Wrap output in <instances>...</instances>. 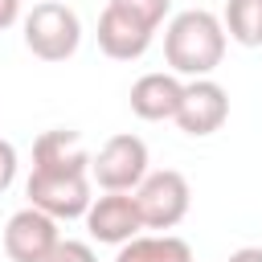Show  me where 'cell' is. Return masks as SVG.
Returning <instances> with one entry per match:
<instances>
[{
	"instance_id": "52a82bcc",
	"label": "cell",
	"mask_w": 262,
	"mask_h": 262,
	"mask_svg": "<svg viewBox=\"0 0 262 262\" xmlns=\"http://www.w3.org/2000/svg\"><path fill=\"white\" fill-rule=\"evenodd\" d=\"M57 242H61L57 221H53L49 213L33 209V205L16 209V213L8 217V225H4V254H8L12 262H45Z\"/></svg>"
},
{
	"instance_id": "3957f363",
	"label": "cell",
	"mask_w": 262,
	"mask_h": 262,
	"mask_svg": "<svg viewBox=\"0 0 262 262\" xmlns=\"http://www.w3.org/2000/svg\"><path fill=\"white\" fill-rule=\"evenodd\" d=\"M135 205H139V217H143V229H176L184 217H188V205H192V188H188V176L176 172V168H160V172H147L143 184L131 192Z\"/></svg>"
},
{
	"instance_id": "7a4b0ae2",
	"label": "cell",
	"mask_w": 262,
	"mask_h": 262,
	"mask_svg": "<svg viewBox=\"0 0 262 262\" xmlns=\"http://www.w3.org/2000/svg\"><path fill=\"white\" fill-rule=\"evenodd\" d=\"M20 29H25L29 53L41 57V61H66V57H74L78 45H82V20H78V12H74L70 4H61V0H41V4H33V12L20 20Z\"/></svg>"
},
{
	"instance_id": "8fae6325",
	"label": "cell",
	"mask_w": 262,
	"mask_h": 262,
	"mask_svg": "<svg viewBox=\"0 0 262 262\" xmlns=\"http://www.w3.org/2000/svg\"><path fill=\"white\" fill-rule=\"evenodd\" d=\"M33 172H90V151L78 131L53 127L33 143Z\"/></svg>"
},
{
	"instance_id": "5b68a950",
	"label": "cell",
	"mask_w": 262,
	"mask_h": 262,
	"mask_svg": "<svg viewBox=\"0 0 262 262\" xmlns=\"http://www.w3.org/2000/svg\"><path fill=\"white\" fill-rule=\"evenodd\" d=\"M90 172H29L25 196L33 209L49 213L53 221H74L86 217L94 196H90Z\"/></svg>"
},
{
	"instance_id": "30bf717a",
	"label": "cell",
	"mask_w": 262,
	"mask_h": 262,
	"mask_svg": "<svg viewBox=\"0 0 262 262\" xmlns=\"http://www.w3.org/2000/svg\"><path fill=\"white\" fill-rule=\"evenodd\" d=\"M180 98H184V82L168 70H156V74H143L135 78L131 86V111L147 123H160V119H176L180 111Z\"/></svg>"
},
{
	"instance_id": "9a60e30c",
	"label": "cell",
	"mask_w": 262,
	"mask_h": 262,
	"mask_svg": "<svg viewBox=\"0 0 262 262\" xmlns=\"http://www.w3.org/2000/svg\"><path fill=\"white\" fill-rule=\"evenodd\" d=\"M45 262H98V254L90 250V242H78V237H61Z\"/></svg>"
},
{
	"instance_id": "9c48e42d",
	"label": "cell",
	"mask_w": 262,
	"mask_h": 262,
	"mask_svg": "<svg viewBox=\"0 0 262 262\" xmlns=\"http://www.w3.org/2000/svg\"><path fill=\"white\" fill-rule=\"evenodd\" d=\"M151 37H156V29H147L143 20L119 12L115 4H106L102 16H98V49H102L106 57H115V61H135V57H143L147 45H151Z\"/></svg>"
},
{
	"instance_id": "7c38bea8",
	"label": "cell",
	"mask_w": 262,
	"mask_h": 262,
	"mask_svg": "<svg viewBox=\"0 0 262 262\" xmlns=\"http://www.w3.org/2000/svg\"><path fill=\"white\" fill-rule=\"evenodd\" d=\"M115 262H192V246L176 233H139L119 246Z\"/></svg>"
},
{
	"instance_id": "e0dca14e",
	"label": "cell",
	"mask_w": 262,
	"mask_h": 262,
	"mask_svg": "<svg viewBox=\"0 0 262 262\" xmlns=\"http://www.w3.org/2000/svg\"><path fill=\"white\" fill-rule=\"evenodd\" d=\"M20 20V0H0V33Z\"/></svg>"
},
{
	"instance_id": "6da1fadb",
	"label": "cell",
	"mask_w": 262,
	"mask_h": 262,
	"mask_svg": "<svg viewBox=\"0 0 262 262\" xmlns=\"http://www.w3.org/2000/svg\"><path fill=\"white\" fill-rule=\"evenodd\" d=\"M225 25L209 8H184L164 29V61L176 78H213L225 57Z\"/></svg>"
},
{
	"instance_id": "277c9868",
	"label": "cell",
	"mask_w": 262,
	"mask_h": 262,
	"mask_svg": "<svg viewBox=\"0 0 262 262\" xmlns=\"http://www.w3.org/2000/svg\"><path fill=\"white\" fill-rule=\"evenodd\" d=\"M147 176V143L131 131L111 135L98 156H90V180L102 192H135Z\"/></svg>"
},
{
	"instance_id": "5bb4252c",
	"label": "cell",
	"mask_w": 262,
	"mask_h": 262,
	"mask_svg": "<svg viewBox=\"0 0 262 262\" xmlns=\"http://www.w3.org/2000/svg\"><path fill=\"white\" fill-rule=\"evenodd\" d=\"M119 12H127V16H135V20H143L147 29H160L164 25V16H168V8H172V0H111Z\"/></svg>"
},
{
	"instance_id": "ac0fdd59",
	"label": "cell",
	"mask_w": 262,
	"mask_h": 262,
	"mask_svg": "<svg viewBox=\"0 0 262 262\" xmlns=\"http://www.w3.org/2000/svg\"><path fill=\"white\" fill-rule=\"evenodd\" d=\"M225 262H262V246H242V250H233Z\"/></svg>"
},
{
	"instance_id": "8992f818",
	"label": "cell",
	"mask_w": 262,
	"mask_h": 262,
	"mask_svg": "<svg viewBox=\"0 0 262 262\" xmlns=\"http://www.w3.org/2000/svg\"><path fill=\"white\" fill-rule=\"evenodd\" d=\"M229 119V94L221 82L213 78H192L184 82V98H180V111H176V127L192 139H205L213 131H221Z\"/></svg>"
},
{
	"instance_id": "2e32d148",
	"label": "cell",
	"mask_w": 262,
	"mask_h": 262,
	"mask_svg": "<svg viewBox=\"0 0 262 262\" xmlns=\"http://www.w3.org/2000/svg\"><path fill=\"white\" fill-rule=\"evenodd\" d=\"M16 164H20V160H16V147H12L8 139H0V192L16 180Z\"/></svg>"
},
{
	"instance_id": "4fadbf2b",
	"label": "cell",
	"mask_w": 262,
	"mask_h": 262,
	"mask_svg": "<svg viewBox=\"0 0 262 262\" xmlns=\"http://www.w3.org/2000/svg\"><path fill=\"white\" fill-rule=\"evenodd\" d=\"M225 37L246 45V49H258L262 45V0H225Z\"/></svg>"
},
{
	"instance_id": "ba28073f",
	"label": "cell",
	"mask_w": 262,
	"mask_h": 262,
	"mask_svg": "<svg viewBox=\"0 0 262 262\" xmlns=\"http://www.w3.org/2000/svg\"><path fill=\"white\" fill-rule=\"evenodd\" d=\"M82 221H86V233L94 242H102V246H127L143 229V217H139V205H135L131 192H102V196H94V205H90V213Z\"/></svg>"
}]
</instances>
